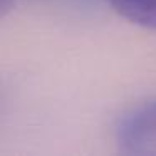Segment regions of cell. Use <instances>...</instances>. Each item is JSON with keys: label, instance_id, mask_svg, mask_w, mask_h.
Masks as SVG:
<instances>
[{"label": "cell", "instance_id": "6da1fadb", "mask_svg": "<svg viewBox=\"0 0 156 156\" xmlns=\"http://www.w3.org/2000/svg\"><path fill=\"white\" fill-rule=\"evenodd\" d=\"M116 141L126 154L156 156V98L133 106L121 116Z\"/></svg>", "mask_w": 156, "mask_h": 156}, {"label": "cell", "instance_id": "7a4b0ae2", "mask_svg": "<svg viewBox=\"0 0 156 156\" xmlns=\"http://www.w3.org/2000/svg\"><path fill=\"white\" fill-rule=\"evenodd\" d=\"M109 5L131 24L156 30V0H109Z\"/></svg>", "mask_w": 156, "mask_h": 156}, {"label": "cell", "instance_id": "3957f363", "mask_svg": "<svg viewBox=\"0 0 156 156\" xmlns=\"http://www.w3.org/2000/svg\"><path fill=\"white\" fill-rule=\"evenodd\" d=\"M15 0H0V15H4L5 12H9L14 7Z\"/></svg>", "mask_w": 156, "mask_h": 156}]
</instances>
